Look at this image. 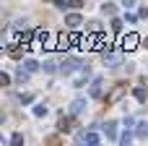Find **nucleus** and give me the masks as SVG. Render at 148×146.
Here are the masks:
<instances>
[{
    "label": "nucleus",
    "mask_w": 148,
    "mask_h": 146,
    "mask_svg": "<svg viewBox=\"0 0 148 146\" xmlns=\"http://www.w3.org/2000/svg\"><path fill=\"white\" fill-rule=\"evenodd\" d=\"M101 10H104V13H109V16H114V5H104Z\"/></svg>",
    "instance_id": "28"
},
{
    "label": "nucleus",
    "mask_w": 148,
    "mask_h": 146,
    "mask_svg": "<svg viewBox=\"0 0 148 146\" xmlns=\"http://www.w3.org/2000/svg\"><path fill=\"white\" fill-rule=\"evenodd\" d=\"M138 42H140V37H138V34H127V37L122 39V50H135V47H138Z\"/></svg>",
    "instance_id": "7"
},
{
    "label": "nucleus",
    "mask_w": 148,
    "mask_h": 146,
    "mask_svg": "<svg viewBox=\"0 0 148 146\" xmlns=\"http://www.w3.org/2000/svg\"><path fill=\"white\" fill-rule=\"evenodd\" d=\"M3 120H5V115H3V112H0V125H3Z\"/></svg>",
    "instance_id": "29"
},
{
    "label": "nucleus",
    "mask_w": 148,
    "mask_h": 146,
    "mask_svg": "<svg viewBox=\"0 0 148 146\" xmlns=\"http://www.w3.org/2000/svg\"><path fill=\"white\" fill-rule=\"evenodd\" d=\"M34 115H36V118L47 115V104H36V107H34Z\"/></svg>",
    "instance_id": "22"
},
{
    "label": "nucleus",
    "mask_w": 148,
    "mask_h": 146,
    "mask_svg": "<svg viewBox=\"0 0 148 146\" xmlns=\"http://www.w3.org/2000/svg\"><path fill=\"white\" fill-rule=\"evenodd\" d=\"M8 55L10 57H21V47H8Z\"/></svg>",
    "instance_id": "23"
},
{
    "label": "nucleus",
    "mask_w": 148,
    "mask_h": 146,
    "mask_svg": "<svg viewBox=\"0 0 148 146\" xmlns=\"http://www.w3.org/2000/svg\"><path fill=\"white\" fill-rule=\"evenodd\" d=\"M83 107H86V99H83V97L73 99V104H70V115H78V112H81Z\"/></svg>",
    "instance_id": "10"
},
{
    "label": "nucleus",
    "mask_w": 148,
    "mask_h": 146,
    "mask_svg": "<svg viewBox=\"0 0 148 146\" xmlns=\"http://www.w3.org/2000/svg\"><path fill=\"white\" fill-rule=\"evenodd\" d=\"M73 123H75V120H73V115H68V118L62 115V118H60V123H57V131H60V133H70V131H73Z\"/></svg>",
    "instance_id": "5"
},
{
    "label": "nucleus",
    "mask_w": 148,
    "mask_h": 146,
    "mask_svg": "<svg viewBox=\"0 0 148 146\" xmlns=\"http://www.w3.org/2000/svg\"><path fill=\"white\" fill-rule=\"evenodd\" d=\"M0 31H3V26H0Z\"/></svg>",
    "instance_id": "31"
},
{
    "label": "nucleus",
    "mask_w": 148,
    "mask_h": 146,
    "mask_svg": "<svg viewBox=\"0 0 148 146\" xmlns=\"http://www.w3.org/2000/svg\"><path fill=\"white\" fill-rule=\"evenodd\" d=\"M122 18H112V31H122Z\"/></svg>",
    "instance_id": "21"
},
{
    "label": "nucleus",
    "mask_w": 148,
    "mask_h": 146,
    "mask_svg": "<svg viewBox=\"0 0 148 146\" xmlns=\"http://www.w3.org/2000/svg\"><path fill=\"white\" fill-rule=\"evenodd\" d=\"M16 78H18V84H26V81H29V73H26L23 68H18V73H16Z\"/></svg>",
    "instance_id": "20"
},
{
    "label": "nucleus",
    "mask_w": 148,
    "mask_h": 146,
    "mask_svg": "<svg viewBox=\"0 0 148 146\" xmlns=\"http://www.w3.org/2000/svg\"><path fill=\"white\" fill-rule=\"evenodd\" d=\"M10 146H23V133H13V138H10Z\"/></svg>",
    "instance_id": "19"
},
{
    "label": "nucleus",
    "mask_w": 148,
    "mask_h": 146,
    "mask_svg": "<svg viewBox=\"0 0 148 146\" xmlns=\"http://www.w3.org/2000/svg\"><path fill=\"white\" fill-rule=\"evenodd\" d=\"M29 102H34V94H21V104H29Z\"/></svg>",
    "instance_id": "26"
},
{
    "label": "nucleus",
    "mask_w": 148,
    "mask_h": 146,
    "mask_svg": "<svg viewBox=\"0 0 148 146\" xmlns=\"http://www.w3.org/2000/svg\"><path fill=\"white\" fill-rule=\"evenodd\" d=\"M44 146H62V141H60V136H47Z\"/></svg>",
    "instance_id": "17"
},
{
    "label": "nucleus",
    "mask_w": 148,
    "mask_h": 146,
    "mask_svg": "<svg viewBox=\"0 0 148 146\" xmlns=\"http://www.w3.org/2000/svg\"><path fill=\"white\" fill-rule=\"evenodd\" d=\"M81 24H83L81 13H70V16H65V26H68V29H78Z\"/></svg>",
    "instance_id": "6"
},
{
    "label": "nucleus",
    "mask_w": 148,
    "mask_h": 146,
    "mask_svg": "<svg viewBox=\"0 0 148 146\" xmlns=\"http://www.w3.org/2000/svg\"><path fill=\"white\" fill-rule=\"evenodd\" d=\"M60 10H75V8H83V3L81 0H57L55 3Z\"/></svg>",
    "instance_id": "4"
},
{
    "label": "nucleus",
    "mask_w": 148,
    "mask_h": 146,
    "mask_svg": "<svg viewBox=\"0 0 148 146\" xmlns=\"http://www.w3.org/2000/svg\"><path fill=\"white\" fill-rule=\"evenodd\" d=\"M44 71H47V73H55L57 68H55V63H52V60H47V63H44Z\"/></svg>",
    "instance_id": "25"
},
{
    "label": "nucleus",
    "mask_w": 148,
    "mask_h": 146,
    "mask_svg": "<svg viewBox=\"0 0 148 146\" xmlns=\"http://www.w3.org/2000/svg\"><path fill=\"white\" fill-rule=\"evenodd\" d=\"M86 78H88V68H83V71H81V76H75V78H73V86H75V89H81V86L86 84Z\"/></svg>",
    "instance_id": "11"
},
{
    "label": "nucleus",
    "mask_w": 148,
    "mask_h": 146,
    "mask_svg": "<svg viewBox=\"0 0 148 146\" xmlns=\"http://www.w3.org/2000/svg\"><path fill=\"white\" fill-rule=\"evenodd\" d=\"M135 136H138V138H148V123H138Z\"/></svg>",
    "instance_id": "15"
},
{
    "label": "nucleus",
    "mask_w": 148,
    "mask_h": 146,
    "mask_svg": "<svg viewBox=\"0 0 148 146\" xmlns=\"http://www.w3.org/2000/svg\"><path fill=\"white\" fill-rule=\"evenodd\" d=\"M62 76H70V73H75V71H83V65H81V60L78 57H65L62 63H60V68H57Z\"/></svg>",
    "instance_id": "1"
},
{
    "label": "nucleus",
    "mask_w": 148,
    "mask_h": 146,
    "mask_svg": "<svg viewBox=\"0 0 148 146\" xmlns=\"http://www.w3.org/2000/svg\"><path fill=\"white\" fill-rule=\"evenodd\" d=\"M101 57H104V65H109V68H117V65L122 63V55H120V52H112L109 47L101 52Z\"/></svg>",
    "instance_id": "3"
},
{
    "label": "nucleus",
    "mask_w": 148,
    "mask_h": 146,
    "mask_svg": "<svg viewBox=\"0 0 148 146\" xmlns=\"http://www.w3.org/2000/svg\"><path fill=\"white\" fill-rule=\"evenodd\" d=\"M122 8H125V10H130V8H135V3H133V0H125V3H122Z\"/></svg>",
    "instance_id": "27"
},
{
    "label": "nucleus",
    "mask_w": 148,
    "mask_h": 146,
    "mask_svg": "<svg viewBox=\"0 0 148 146\" xmlns=\"http://www.w3.org/2000/svg\"><path fill=\"white\" fill-rule=\"evenodd\" d=\"M36 39H39L42 44H47V42H49V31H47V29H39V31H36ZM47 47H49V44H47Z\"/></svg>",
    "instance_id": "16"
},
{
    "label": "nucleus",
    "mask_w": 148,
    "mask_h": 146,
    "mask_svg": "<svg viewBox=\"0 0 148 146\" xmlns=\"http://www.w3.org/2000/svg\"><path fill=\"white\" fill-rule=\"evenodd\" d=\"M21 68H23L26 73H34V71H39V63H36V60H23Z\"/></svg>",
    "instance_id": "13"
},
{
    "label": "nucleus",
    "mask_w": 148,
    "mask_h": 146,
    "mask_svg": "<svg viewBox=\"0 0 148 146\" xmlns=\"http://www.w3.org/2000/svg\"><path fill=\"white\" fill-rule=\"evenodd\" d=\"M133 97H135L138 102H146V99H148V91L143 89V86H138V89H133Z\"/></svg>",
    "instance_id": "14"
},
{
    "label": "nucleus",
    "mask_w": 148,
    "mask_h": 146,
    "mask_svg": "<svg viewBox=\"0 0 148 146\" xmlns=\"http://www.w3.org/2000/svg\"><path fill=\"white\" fill-rule=\"evenodd\" d=\"M143 44H146V47H148V37H146V39H143Z\"/></svg>",
    "instance_id": "30"
},
{
    "label": "nucleus",
    "mask_w": 148,
    "mask_h": 146,
    "mask_svg": "<svg viewBox=\"0 0 148 146\" xmlns=\"http://www.w3.org/2000/svg\"><path fill=\"white\" fill-rule=\"evenodd\" d=\"M104 136H107V138H112V141L117 138V123H114V120H109V123L104 125Z\"/></svg>",
    "instance_id": "8"
},
{
    "label": "nucleus",
    "mask_w": 148,
    "mask_h": 146,
    "mask_svg": "<svg viewBox=\"0 0 148 146\" xmlns=\"http://www.w3.org/2000/svg\"><path fill=\"white\" fill-rule=\"evenodd\" d=\"M31 39H34V31H29V29H26V31H21V34H18V44H21V47H23V44H29V42H31Z\"/></svg>",
    "instance_id": "12"
},
{
    "label": "nucleus",
    "mask_w": 148,
    "mask_h": 146,
    "mask_svg": "<svg viewBox=\"0 0 148 146\" xmlns=\"http://www.w3.org/2000/svg\"><path fill=\"white\" fill-rule=\"evenodd\" d=\"M125 91H127V84H117V86L104 97V102H107V104H114V102H120V99L125 97Z\"/></svg>",
    "instance_id": "2"
},
{
    "label": "nucleus",
    "mask_w": 148,
    "mask_h": 146,
    "mask_svg": "<svg viewBox=\"0 0 148 146\" xmlns=\"http://www.w3.org/2000/svg\"><path fill=\"white\" fill-rule=\"evenodd\" d=\"M8 84H10V76H8V73H3V71H0V86H8Z\"/></svg>",
    "instance_id": "24"
},
{
    "label": "nucleus",
    "mask_w": 148,
    "mask_h": 146,
    "mask_svg": "<svg viewBox=\"0 0 148 146\" xmlns=\"http://www.w3.org/2000/svg\"><path fill=\"white\" fill-rule=\"evenodd\" d=\"M101 91H104V81H101V78H94V84H91V97H101Z\"/></svg>",
    "instance_id": "9"
},
{
    "label": "nucleus",
    "mask_w": 148,
    "mask_h": 146,
    "mask_svg": "<svg viewBox=\"0 0 148 146\" xmlns=\"http://www.w3.org/2000/svg\"><path fill=\"white\" fill-rule=\"evenodd\" d=\"M130 141H133V133H130V131H125V133L120 136V146H130Z\"/></svg>",
    "instance_id": "18"
}]
</instances>
